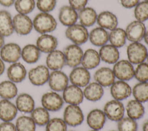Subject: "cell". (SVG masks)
Instances as JSON below:
<instances>
[{
    "label": "cell",
    "instance_id": "1",
    "mask_svg": "<svg viewBox=\"0 0 148 131\" xmlns=\"http://www.w3.org/2000/svg\"><path fill=\"white\" fill-rule=\"evenodd\" d=\"M32 23L33 28L37 32L40 34L52 32L56 29L57 26L56 20L49 13H39L35 16Z\"/></svg>",
    "mask_w": 148,
    "mask_h": 131
},
{
    "label": "cell",
    "instance_id": "2",
    "mask_svg": "<svg viewBox=\"0 0 148 131\" xmlns=\"http://www.w3.org/2000/svg\"><path fill=\"white\" fill-rule=\"evenodd\" d=\"M147 49L140 42L131 43L127 47L128 60L132 64H139L145 62L147 55Z\"/></svg>",
    "mask_w": 148,
    "mask_h": 131
},
{
    "label": "cell",
    "instance_id": "3",
    "mask_svg": "<svg viewBox=\"0 0 148 131\" xmlns=\"http://www.w3.org/2000/svg\"><path fill=\"white\" fill-rule=\"evenodd\" d=\"M65 33L66 38L76 45H81L88 40L89 32L87 28L80 24L67 27Z\"/></svg>",
    "mask_w": 148,
    "mask_h": 131
},
{
    "label": "cell",
    "instance_id": "4",
    "mask_svg": "<svg viewBox=\"0 0 148 131\" xmlns=\"http://www.w3.org/2000/svg\"><path fill=\"white\" fill-rule=\"evenodd\" d=\"M62 119L67 125L76 127L82 124L84 117L79 105H68L64 109Z\"/></svg>",
    "mask_w": 148,
    "mask_h": 131
},
{
    "label": "cell",
    "instance_id": "5",
    "mask_svg": "<svg viewBox=\"0 0 148 131\" xmlns=\"http://www.w3.org/2000/svg\"><path fill=\"white\" fill-rule=\"evenodd\" d=\"M113 71L116 78L120 80L128 81L134 77V67L128 60H118L114 64Z\"/></svg>",
    "mask_w": 148,
    "mask_h": 131
},
{
    "label": "cell",
    "instance_id": "6",
    "mask_svg": "<svg viewBox=\"0 0 148 131\" xmlns=\"http://www.w3.org/2000/svg\"><path fill=\"white\" fill-rule=\"evenodd\" d=\"M65 59L66 65L75 68L81 64L83 51L80 45L74 44L67 45L62 51Z\"/></svg>",
    "mask_w": 148,
    "mask_h": 131
},
{
    "label": "cell",
    "instance_id": "7",
    "mask_svg": "<svg viewBox=\"0 0 148 131\" xmlns=\"http://www.w3.org/2000/svg\"><path fill=\"white\" fill-rule=\"evenodd\" d=\"M103 111L109 120L118 122L124 117L125 107L121 101L113 99L105 103Z\"/></svg>",
    "mask_w": 148,
    "mask_h": 131
},
{
    "label": "cell",
    "instance_id": "8",
    "mask_svg": "<svg viewBox=\"0 0 148 131\" xmlns=\"http://www.w3.org/2000/svg\"><path fill=\"white\" fill-rule=\"evenodd\" d=\"M41 103L42 107L49 111H57L62 107L64 101L62 96L53 91L43 94Z\"/></svg>",
    "mask_w": 148,
    "mask_h": 131
},
{
    "label": "cell",
    "instance_id": "9",
    "mask_svg": "<svg viewBox=\"0 0 148 131\" xmlns=\"http://www.w3.org/2000/svg\"><path fill=\"white\" fill-rule=\"evenodd\" d=\"M124 30L127 40L131 43L140 42L143 38L146 28L144 22L135 20L130 22Z\"/></svg>",
    "mask_w": 148,
    "mask_h": 131
},
{
    "label": "cell",
    "instance_id": "10",
    "mask_svg": "<svg viewBox=\"0 0 148 131\" xmlns=\"http://www.w3.org/2000/svg\"><path fill=\"white\" fill-rule=\"evenodd\" d=\"M68 78L72 84L82 88L86 87L90 83L91 75L86 68L82 66H77L73 68Z\"/></svg>",
    "mask_w": 148,
    "mask_h": 131
},
{
    "label": "cell",
    "instance_id": "11",
    "mask_svg": "<svg viewBox=\"0 0 148 131\" xmlns=\"http://www.w3.org/2000/svg\"><path fill=\"white\" fill-rule=\"evenodd\" d=\"M49 69L44 65H39L31 68L28 73V79L34 86H40L48 82L50 75Z\"/></svg>",
    "mask_w": 148,
    "mask_h": 131
},
{
    "label": "cell",
    "instance_id": "12",
    "mask_svg": "<svg viewBox=\"0 0 148 131\" xmlns=\"http://www.w3.org/2000/svg\"><path fill=\"white\" fill-rule=\"evenodd\" d=\"M69 81V78L65 73L61 70H56L50 73L47 82L53 91L60 92L68 86Z\"/></svg>",
    "mask_w": 148,
    "mask_h": 131
},
{
    "label": "cell",
    "instance_id": "13",
    "mask_svg": "<svg viewBox=\"0 0 148 131\" xmlns=\"http://www.w3.org/2000/svg\"><path fill=\"white\" fill-rule=\"evenodd\" d=\"M21 49L16 43H9L4 45L0 49L1 59L6 63H13L17 62L21 57Z\"/></svg>",
    "mask_w": 148,
    "mask_h": 131
},
{
    "label": "cell",
    "instance_id": "14",
    "mask_svg": "<svg viewBox=\"0 0 148 131\" xmlns=\"http://www.w3.org/2000/svg\"><path fill=\"white\" fill-rule=\"evenodd\" d=\"M14 31L19 35H27L33 29L32 20L27 15L17 14L12 18Z\"/></svg>",
    "mask_w": 148,
    "mask_h": 131
},
{
    "label": "cell",
    "instance_id": "15",
    "mask_svg": "<svg viewBox=\"0 0 148 131\" xmlns=\"http://www.w3.org/2000/svg\"><path fill=\"white\" fill-rule=\"evenodd\" d=\"M110 94L114 99L121 101L131 96L132 88L129 84L123 80L115 81L110 86Z\"/></svg>",
    "mask_w": 148,
    "mask_h": 131
},
{
    "label": "cell",
    "instance_id": "16",
    "mask_svg": "<svg viewBox=\"0 0 148 131\" xmlns=\"http://www.w3.org/2000/svg\"><path fill=\"white\" fill-rule=\"evenodd\" d=\"M64 102L68 105H79L84 99L83 90L80 87L73 84L68 85L62 91Z\"/></svg>",
    "mask_w": 148,
    "mask_h": 131
},
{
    "label": "cell",
    "instance_id": "17",
    "mask_svg": "<svg viewBox=\"0 0 148 131\" xmlns=\"http://www.w3.org/2000/svg\"><path fill=\"white\" fill-rule=\"evenodd\" d=\"M58 44L57 38L48 33L42 34L36 41V45L40 52L45 53H49L56 49Z\"/></svg>",
    "mask_w": 148,
    "mask_h": 131
},
{
    "label": "cell",
    "instance_id": "18",
    "mask_svg": "<svg viewBox=\"0 0 148 131\" xmlns=\"http://www.w3.org/2000/svg\"><path fill=\"white\" fill-rule=\"evenodd\" d=\"M106 118L103 110L99 109H94L88 113L86 117V121L90 128L94 130H99L104 126Z\"/></svg>",
    "mask_w": 148,
    "mask_h": 131
},
{
    "label": "cell",
    "instance_id": "19",
    "mask_svg": "<svg viewBox=\"0 0 148 131\" xmlns=\"http://www.w3.org/2000/svg\"><path fill=\"white\" fill-rule=\"evenodd\" d=\"M95 82L103 87H110L115 82L116 77L113 70L106 67H102L98 69L94 74Z\"/></svg>",
    "mask_w": 148,
    "mask_h": 131
},
{
    "label": "cell",
    "instance_id": "20",
    "mask_svg": "<svg viewBox=\"0 0 148 131\" xmlns=\"http://www.w3.org/2000/svg\"><path fill=\"white\" fill-rule=\"evenodd\" d=\"M96 22L99 27L110 31L116 28L119 24L116 16L110 11H103L99 13L97 16Z\"/></svg>",
    "mask_w": 148,
    "mask_h": 131
},
{
    "label": "cell",
    "instance_id": "21",
    "mask_svg": "<svg viewBox=\"0 0 148 131\" xmlns=\"http://www.w3.org/2000/svg\"><path fill=\"white\" fill-rule=\"evenodd\" d=\"M46 67L52 71L61 70L65 65V59L62 51L55 49L48 53L46 59Z\"/></svg>",
    "mask_w": 148,
    "mask_h": 131
},
{
    "label": "cell",
    "instance_id": "22",
    "mask_svg": "<svg viewBox=\"0 0 148 131\" xmlns=\"http://www.w3.org/2000/svg\"><path fill=\"white\" fill-rule=\"evenodd\" d=\"M58 20L64 26H70L76 24L78 20V13L69 5H64L59 10Z\"/></svg>",
    "mask_w": 148,
    "mask_h": 131
},
{
    "label": "cell",
    "instance_id": "23",
    "mask_svg": "<svg viewBox=\"0 0 148 131\" xmlns=\"http://www.w3.org/2000/svg\"><path fill=\"white\" fill-rule=\"evenodd\" d=\"M98 52L101 60L106 63L113 64L119 60L120 52L118 48L110 44L102 46Z\"/></svg>",
    "mask_w": 148,
    "mask_h": 131
},
{
    "label": "cell",
    "instance_id": "24",
    "mask_svg": "<svg viewBox=\"0 0 148 131\" xmlns=\"http://www.w3.org/2000/svg\"><path fill=\"white\" fill-rule=\"evenodd\" d=\"M7 76L9 80L13 83H21L26 78L27 70L22 63L20 62L13 63L8 68Z\"/></svg>",
    "mask_w": 148,
    "mask_h": 131
},
{
    "label": "cell",
    "instance_id": "25",
    "mask_svg": "<svg viewBox=\"0 0 148 131\" xmlns=\"http://www.w3.org/2000/svg\"><path fill=\"white\" fill-rule=\"evenodd\" d=\"M18 110L16 105L10 100H0V120L2 121H12L17 114Z\"/></svg>",
    "mask_w": 148,
    "mask_h": 131
},
{
    "label": "cell",
    "instance_id": "26",
    "mask_svg": "<svg viewBox=\"0 0 148 131\" xmlns=\"http://www.w3.org/2000/svg\"><path fill=\"white\" fill-rule=\"evenodd\" d=\"M101 60L99 52L94 49L89 48L83 52L81 64L88 70H92L99 66Z\"/></svg>",
    "mask_w": 148,
    "mask_h": 131
},
{
    "label": "cell",
    "instance_id": "27",
    "mask_svg": "<svg viewBox=\"0 0 148 131\" xmlns=\"http://www.w3.org/2000/svg\"><path fill=\"white\" fill-rule=\"evenodd\" d=\"M84 98L91 102L100 100L103 95V87L96 82L89 83L83 90Z\"/></svg>",
    "mask_w": 148,
    "mask_h": 131
},
{
    "label": "cell",
    "instance_id": "28",
    "mask_svg": "<svg viewBox=\"0 0 148 131\" xmlns=\"http://www.w3.org/2000/svg\"><path fill=\"white\" fill-rule=\"evenodd\" d=\"M15 105L19 111L31 113L35 108V101L33 97L29 94L21 93L16 99Z\"/></svg>",
    "mask_w": 148,
    "mask_h": 131
},
{
    "label": "cell",
    "instance_id": "29",
    "mask_svg": "<svg viewBox=\"0 0 148 131\" xmlns=\"http://www.w3.org/2000/svg\"><path fill=\"white\" fill-rule=\"evenodd\" d=\"M88 40L93 45L101 47L109 41V32L99 26L96 27L89 33Z\"/></svg>",
    "mask_w": 148,
    "mask_h": 131
},
{
    "label": "cell",
    "instance_id": "30",
    "mask_svg": "<svg viewBox=\"0 0 148 131\" xmlns=\"http://www.w3.org/2000/svg\"><path fill=\"white\" fill-rule=\"evenodd\" d=\"M77 13L80 24L86 28L92 26L97 22L98 14L92 7H85Z\"/></svg>",
    "mask_w": 148,
    "mask_h": 131
},
{
    "label": "cell",
    "instance_id": "31",
    "mask_svg": "<svg viewBox=\"0 0 148 131\" xmlns=\"http://www.w3.org/2000/svg\"><path fill=\"white\" fill-rule=\"evenodd\" d=\"M14 32L11 14L6 10H0V34L8 37Z\"/></svg>",
    "mask_w": 148,
    "mask_h": 131
},
{
    "label": "cell",
    "instance_id": "32",
    "mask_svg": "<svg viewBox=\"0 0 148 131\" xmlns=\"http://www.w3.org/2000/svg\"><path fill=\"white\" fill-rule=\"evenodd\" d=\"M125 110L128 117L135 120L142 118L145 114V107L142 103L135 99L128 102Z\"/></svg>",
    "mask_w": 148,
    "mask_h": 131
},
{
    "label": "cell",
    "instance_id": "33",
    "mask_svg": "<svg viewBox=\"0 0 148 131\" xmlns=\"http://www.w3.org/2000/svg\"><path fill=\"white\" fill-rule=\"evenodd\" d=\"M40 56V51L36 45L27 44L21 49V57L23 60L28 64L36 63Z\"/></svg>",
    "mask_w": 148,
    "mask_h": 131
},
{
    "label": "cell",
    "instance_id": "34",
    "mask_svg": "<svg viewBox=\"0 0 148 131\" xmlns=\"http://www.w3.org/2000/svg\"><path fill=\"white\" fill-rule=\"evenodd\" d=\"M127 37L125 30L117 27L109 33V41L114 47L119 48L126 43Z\"/></svg>",
    "mask_w": 148,
    "mask_h": 131
},
{
    "label": "cell",
    "instance_id": "35",
    "mask_svg": "<svg viewBox=\"0 0 148 131\" xmlns=\"http://www.w3.org/2000/svg\"><path fill=\"white\" fill-rule=\"evenodd\" d=\"M17 87L13 82L4 80L0 83V97L2 99L10 100L17 96Z\"/></svg>",
    "mask_w": 148,
    "mask_h": 131
},
{
    "label": "cell",
    "instance_id": "36",
    "mask_svg": "<svg viewBox=\"0 0 148 131\" xmlns=\"http://www.w3.org/2000/svg\"><path fill=\"white\" fill-rule=\"evenodd\" d=\"M30 114V117L32 118L35 124L40 126H46L50 120V114L49 111L42 106L34 108Z\"/></svg>",
    "mask_w": 148,
    "mask_h": 131
},
{
    "label": "cell",
    "instance_id": "37",
    "mask_svg": "<svg viewBox=\"0 0 148 131\" xmlns=\"http://www.w3.org/2000/svg\"><path fill=\"white\" fill-rule=\"evenodd\" d=\"M132 94L135 99L141 103L148 101V82H138L132 88Z\"/></svg>",
    "mask_w": 148,
    "mask_h": 131
},
{
    "label": "cell",
    "instance_id": "38",
    "mask_svg": "<svg viewBox=\"0 0 148 131\" xmlns=\"http://www.w3.org/2000/svg\"><path fill=\"white\" fill-rule=\"evenodd\" d=\"M15 125L17 131H35L36 125L31 117L21 115L16 120Z\"/></svg>",
    "mask_w": 148,
    "mask_h": 131
},
{
    "label": "cell",
    "instance_id": "39",
    "mask_svg": "<svg viewBox=\"0 0 148 131\" xmlns=\"http://www.w3.org/2000/svg\"><path fill=\"white\" fill-rule=\"evenodd\" d=\"M14 4L16 11L24 15L31 13L35 6V0H16Z\"/></svg>",
    "mask_w": 148,
    "mask_h": 131
},
{
    "label": "cell",
    "instance_id": "40",
    "mask_svg": "<svg viewBox=\"0 0 148 131\" xmlns=\"http://www.w3.org/2000/svg\"><path fill=\"white\" fill-rule=\"evenodd\" d=\"M134 14L137 21L144 22L148 20V2H139L134 7Z\"/></svg>",
    "mask_w": 148,
    "mask_h": 131
},
{
    "label": "cell",
    "instance_id": "41",
    "mask_svg": "<svg viewBox=\"0 0 148 131\" xmlns=\"http://www.w3.org/2000/svg\"><path fill=\"white\" fill-rule=\"evenodd\" d=\"M117 129L118 131H137L138 124L128 117H123L117 122Z\"/></svg>",
    "mask_w": 148,
    "mask_h": 131
},
{
    "label": "cell",
    "instance_id": "42",
    "mask_svg": "<svg viewBox=\"0 0 148 131\" xmlns=\"http://www.w3.org/2000/svg\"><path fill=\"white\" fill-rule=\"evenodd\" d=\"M45 129L46 131H66L67 125L62 118L55 117L50 119Z\"/></svg>",
    "mask_w": 148,
    "mask_h": 131
},
{
    "label": "cell",
    "instance_id": "43",
    "mask_svg": "<svg viewBox=\"0 0 148 131\" xmlns=\"http://www.w3.org/2000/svg\"><path fill=\"white\" fill-rule=\"evenodd\" d=\"M134 78L139 82H148V63L143 62L137 65L134 70Z\"/></svg>",
    "mask_w": 148,
    "mask_h": 131
},
{
    "label": "cell",
    "instance_id": "44",
    "mask_svg": "<svg viewBox=\"0 0 148 131\" xmlns=\"http://www.w3.org/2000/svg\"><path fill=\"white\" fill-rule=\"evenodd\" d=\"M57 0H37L36 6L43 13H49L56 7Z\"/></svg>",
    "mask_w": 148,
    "mask_h": 131
},
{
    "label": "cell",
    "instance_id": "45",
    "mask_svg": "<svg viewBox=\"0 0 148 131\" xmlns=\"http://www.w3.org/2000/svg\"><path fill=\"white\" fill-rule=\"evenodd\" d=\"M88 0H68L69 6L77 11L86 7Z\"/></svg>",
    "mask_w": 148,
    "mask_h": 131
},
{
    "label": "cell",
    "instance_id": "46",
    "mask_svg": "<svg viewBox=\"0 0 148 131\" xmlns=\"http://www.w3.org/2000/svg\"><path fill=\"white\" fill-rule=\"evenodd\" d=\"M0 131H17V129L11 121H3L0 123Z\"/></svg>",
    "mask_w": 148,
    "mask_h": 131
},
{
    "label": "cell",
    "instance_id": "47",
    "mask_svg": "<svg viewBox=\"0 0 148 131\" xmlns=\"http://www.w3.org/2000/svg\"><path fill=\"white\" fill-rule=\"evenodd\" d=\"M139 1L140 0H120V2L122 6L126 9H132L135 7Z\"/></svg>",
    "mask_w": 148,
    "mask_h": 131
},
{
    "label": "cell",
    "instance_id": "48",
    "mask_svg": "<svg viewBox=\"0 0 148 131\" xmlns=\"http://www.w3.org/2000/svg\"><path fill=\"white\" fill-rule=\"evenodd\" d=\"M15 0H0V5L5 7H9L14 3Z\"/></svg>",
    "mask_w": 148,
    "mask_h": 131
},
{
    "label": "cell",
    "instance_id": "49",
    "mask_svg": "<svg viewBox=\"0 0 148 131\" xmlns=\"http://www.w3.org/2000/svg\"><path fill=\"white\" fill-rule=\"evenodd\" d=\"M5 70V66L4 61L0 58V76L3 74Z\"/></svg>",
    "mask_w": 148,
    "mask_h": 131
},
{
    "label": "cell",
    "instance_id": "50",
    "mask_svg": "<svg viewBox=\"0 0 148 131\" xmlns=\"http://www.w3.org/2000/svg\"><path fill=\"white\" fill-rule=\"evenodd\" d=\"M145 41V43L148 45V29L146 30L143 38Z\"/></svg>",
    "mask_w": 148,
    "mask_h": 131
},
{
    "label": "cell",
    "instance_id": "51",
    "mask_svg": "<svg viewBox=\"0 0 148 131\" xmlns=\"http://www.w3.org/2000/svg\"><path fill=\"white\" fill-rule=\"evenodd\" d=\"M143 131H148V120L146 121L142 126Z\"/></svg>",
    "mask_w": 148,
    "mask_h": 131
},
{
    "label": "cell",
    "instance_id": "52",
    "mask_svg": "<svg viewBox=\"0 0 148 131\" xmlns=\"http://www.w3.org/2000/svg\"><path fill=\"white\" fill-rule=\"evenodd\" d=\"M4 44H5L4 37L0 34V49L4 45Z\"/></svg>",
    "mask_w": 148,
    "mask_h": 131
},
{
    "label": "cell",
    "instance_id": "53",
    "mask_svg": "<svg viewBox=\"0 0 148 131\" xmlns=\"http://www.w3.org/2000/svg\"><path fill=\"white\" fill-rule=\"evenodd\" d=\"M90 131H99V130H94V129H92V130H90Z\"/></svg>",
    "mask_w": 148,
    "mask_h": 131
},
{
    "label": "cell",
    "instance_id": "54",
    "mask_svg": "<svg viewBox=\"0 0 148 131\" xmlns=\"http://www.w3.org/2000/svg\"><path fill=\"white\" fill-rule=\"evenodd\" d=\"M146 60H147V63H148V52H147V58H146Z\"/></svg>",
    "mask_w": 148,
    "mask_h": 131
},
{
    "label": "cell",
    "instance_id": "55",
    "mask_svg": "<svg viewBox=\"0 0 148 131\" xmlns=\"http://www.w3.org/2000/svg\"><path fill=\"white\" fill-rule=\"evenodd\" d=\"M145 1H147V2H148V0H145Z\"/></svg>",
    "mask_w": 148,
    "mask_h": 131
},
{
    "label": "cell",
    "instance_id": "56",
    "mask_svg": "<svg viewBox=\"0 0 148 131\" xmlns=\"http://www.w3.org/2000/svg\"><path fill=\"white\" fill-rule=\"evenodd\" d=\"M110 131H116V130H110Z\"/></svg>",
    "mask_w": 148,
    "mask_h": 131
},
{
    "label": "cell",
    "instance_id": "57",
    "mask_svg": "<svg viewBox=\"0 0 148 131\" xmlns=\"http://www.w3.org/2000/svg\"><path fill=\"white\" fill-rule=\"evenodd\" d=\"M70 131H74V130H70Z\"/></svg>",
    "mask_w": 148,
    "mask_h": 131
}]
</instances>
